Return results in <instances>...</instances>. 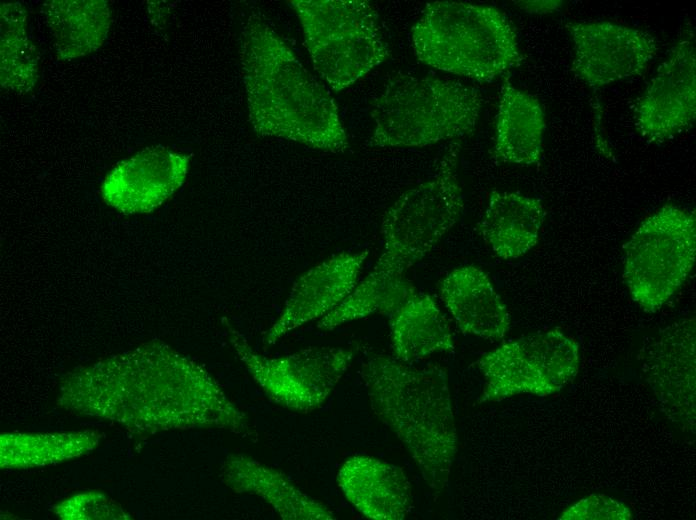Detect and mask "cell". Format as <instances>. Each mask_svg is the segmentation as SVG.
<instances>
[{
  "mask_svg": "<svg viewBox=\"0 0 696 520\" xmlns=\"http://www.w3.org/2000/svg\"><path fill=\"white\" fill-rule=\"evenodd\" d=\"M440 296L464 334L500 340L510 328V314L488 274L466 265L452 270L440 286Z\"/></svg>",
  "mask_w": 696,
  "mask_h": 520,
  "instance_id": "16",
  "label": "cell"
},
{
  "mask_svg": "<svg viewBox=\"0 0 696 520\" xmlns=\"http://www.w3.org/2000/svg\"><path fill=\"white\" fill-rule=\"evenodd\" d=\"M411 40L420 62L478 82L494 81L524 60L509 19L489 5L426 3Z\"/></svg>",
  "mask_w": 696,
  "mask_h": 520,
  "instance_id": "4",
  "label": "cell"
},
{
  "mask_svg": "<svg viewBox=\"0 0 696 520\" xmlns=\"http://www.w3.org/2000/svg\"><path fill=\"white\" fill-rule=\"evenodd\" d=\"M579 363L578 342L558 329L504 343L477 361L485 378L479 402L552 395L574 380Z\"/></svg>",
  "mask_w": 696,
  "mask_h": 520,
  "instance_id": "8",
  "label": "cell"
},
{
  "mask_svg": "<svg viewBox=\"0 0 696 520\" xmlns=\"http://www.w3.org/2000/svg\"><path fill=\"white\" fill-rule=\"evenodd\" d=\"M482 96L455 80L400 73L385 85L371 107L372 147H424L472 134Z\"/></svg>",
  "mask_w": 696,
  "mask_h": 520,
  "instance_id": "5",
  "label": "cell"
},
{
  "mask_svg": "<svg viewBox=\"0 0 696 520\" xmlns=\"http://www.w3.org/2000/svg\"><path fill=\"white\" fill-rule=\"evenodd\" d=\"M641 368L664 412L695 428V319L675 322L642 350Z\"/></svg>",
  "mask_w": 696,
  "mask_h": 520,
  "instance_id": "12",
  "label": "cell"
},
{
  "mask_svg": "<svg viewBox=\"0 0 696 520\" xmlns=\"http://www.w3.org/2000/svg\"><path fill=\"white\" fill-rule=\"evenodd\" d=\"M190 158L166 147H147L113 168L101 186L102 198L124 214L151 212L182 186Z\"/></svg>",
  "mask_w": 696,
  "mask_h": 520,
  "instance_id": "13",
  "label": "cell"
},
{
  "mask_svg": "<svg viewBox=\"0 0 696 520\" xmlns=\"http://www.w3.org/2000/svg\"><path fill=\"white\" fill-rule=\"evenodd\" d=\"M360 376L372 411L401 441L438 496L448 484L457 452L446 371L373 354L362 363Z\"/></svg>",
  "mask_w": 696,
  "mask_h": 520,
  "instance_id": "3",
  "label": "cell"
},
{
  "mask_svg": "<svg viewBox=\"0 0 696 520\" xmlns=\"http://www.w3.org/2000/svg\"><path fill=\"white\" fill-rule=\"evenodd\" d=\"M240 59L255 133L332 153L349 148L332 96L259 14L242 29Z\"/></svg>",
  "mask_w": 696,
  "mask_h": 520,
  "instance_id": "2",
  "label": "cell"
},
{
  "mask_svg": "<svg viewBox=\"0 0 696 520\" xmlns=\"http://www.w3.org/2000/svg\"><path fill=\"white\" fill-rule=\"evenodd\" d=\"M545 216L546 211L536 198L493 191L480 223V232L498 257L516 259L537 244Z\"/></svg>",
  "mask_w": 696,
  "mask_h": 520,
  "instance_id": "19",
  "label": "cell"
},
{
  "mask_svg": "<svg viewBox=\"0 0 696 520\" xmlns=\"http://www.w3.org/2000/svg\"><path fill=\"white\" fill-rule=\"evenodd\" d=\"M225 483L236 493L259 496L284 520H331L336 517L284 474L243 454L228 457L223 467Z\"/></svg>",
  "mask_w": 696,
  "mask_h": 520,
  "instance_id": "18",
  "label": "cell"
},
{
  "mask_svg": "<svg viewBox=\"0 0 696 520\" xmlns=\"http://www.w3.org/2000/svg\"><path fill=\"white\" fill-rule=\"evenodd\" d=\"M514 3L520 9L532 14H551L563 5V2L559 0L515 1Z\"/></svg>",
  "mask_w": 696,
  "mask_h": 520,
  "instance_id": "24",
  "label": "cell"
},
{
  "mask_svg": "<svg viewBox=\"0 0 696 520\" xmlns=\"http://www.w3.org/2000/svg\"><path fill=\"white\" fill-rule=\"evenodd\" d=\"M633 514L622 501L603 494H591L565 509L561 520H630Z\"/></svg>",
  "mask_w": 696,
  "mask_h": 520,
  "instance_id": "23",
  "label": "cell"
},
{
  "mask_svg": "<svg viewBox=\"0 0 696 520\" xmlns=\"http://www.w3.org/2000/svg\"><path fill=\"white\" fill-rule=\"evenodd\" d=\"M460 148V142H452L433 177L405 191L386 211L381 256L345 300L319 320V329L332 330L375 313L388 316L416 292L406 272L431 251L463 211Z\"/></svg>",
  "mask_w": 696,
  "mask_h": 520,
  "instance_id": "1",
  "label": "cell"
},
{
  "mask_svg": "<svg viewBox=\"0 0 696 520\" xmlns=\"http://www.w3.org/2000/svg\"><path fill=\"white\" fill-rule=\"evenodd\" d=\"M368 251L342 252L321 262L294 283L279 318L267 330L270 346L300 326L322 318L341 304L356 287Z\"/></svg>",
  "mask_w": 696,
  "mask_h": 520,
  "instance_id": "14",
  "label": "cell"
},
{
  "mask_svg": "<svg viewBox=\"0 0 696 520\" xmlns=\"http://www.w3.org/2000/svg\"><path fill=\"white\" fill-rule=\"evenodd\" d=\"M230 342L254 381L275 403L295 412L320 407L350 367L357 348L311 346L269 358L250 346L245 337L228 327Z\"/></svg>",
  "mask_w": 696,
  "mask_h": 520,
  "instance_id": "9",
  "label": "cell"
},
{
  "mask_svg": "<svg viewBox=\"0 0 696 520\" xmlns=\"http://www.w3.org/2000/svg\"><path fill=\"white\" fill-rule=\"evenodd\" d=\"M623 278L645 311L661 309L689 277L696 256L695 214L665 205L647 217L626 243Z\"/></svg>",
  "mask_w": 696,
  "mask_h": 520,
  "instance_id": "7",
  "label": "cell"
},
{
  "mask_svg": "<svg viewBox=\"0 0 696 520\" xmlns=\"http://www.w3.org/2000/svg\"><path fill=\"white\" fill-rule=\"evenodd\" d=\"M572 71L590 88L641 75L658 51L650 33L610 21L570 22Z\"/></svg>",
  "mask_w": 696,
  "mask_h": 520,
  "instance_id": "10",
  "label": "cell"
},
{
  "mask_svg": "<svg viewBox=\"0 0 696 520\" xmlns=\"http://www.w3.org/2000/svg\"><path fill=\"white\" fill-rule=\"evenodd\" d=\"M545 129V112L539 100L506 77L500 90L494 158L521 166L539 164Z\"/></svg>",
  "mask_w": 696,
  "mask_h": 520,
  "instance_id": "17",
  "label": "cell"
},
{
  "mask_svg": "<svg viewBox=\"0 0 696 520\" xmlns=\"http://www.w3.org/2000/svg\"><path fill=\"white\" fill-rule=\"evenodd\" d=\"M320 77L338 92L389 56L379 17L364 0H290Z\"/></svg>",
  "mask_w": 696,
  "mask_h": 520,
  "instance_id": "6",
  "label": "cell"
},
{
  "mask_svg": "<svg viewBox=\"0 0 696 520\" xmlns=\"http://www.w3.org/2000/svg\"><path fill=\"white\" fill-rule=\"evenodd\" d=\"M389 317L395 358L411 363L454 349L450 326L434 299L413 293Z\"/></svg>",
  "mask_w": 696,
  "mask_h": 520,
  "instance_id": "20",
  "label": "cell"
},
{
  "mask_svg": "<svg viewBox=\"0 0 696 520\" xmlns=\"http://www.w3.org/2000/svg\"><path fill=\"white\" fill-rule=\"evenodd\" d=\"M43 13L60 59L69 60L97 50L106 39L110 9L103 0H53Z\"/></svg>",
  "mask_w": 696,
  "mask_h": 520,
  "instance_id": "21",
  "label": "cell"
},
{
  "mask_svg": "<svg viewBox=\"0 0 696 520\" xmlns=\"http://www.w3.org/2000/svg\"><path fill=\"white\" fill-rule=\"evenodd\" d=\"M38 78V56L27 35V14L19 3L1 5V85L27 93Z\"/></svg>",
  "mask_w": 696,
  "mask_h": 520,
  "instance_id": "22",
  "label": "cell"
},
{
  "mask_svg": "<svg viewBox=\"0 0 696 520\" xmlns=\"http://www.w3.org/2000/svg\"><path fill=\"white\" fill-rule=\"evenodd\" d=\"M696 50L680 39L659 65L633 108L634 124L649 143H663L687 131L696 118Z\"/></svg>",
  "mask_w": 696,
  "mask_h": 520,
  "instance_id": "11",
  "label": "cell"
},
{
  "mask_svg": "<svg viewBox=\"0 0 696 520\" xmlns=\"http://www.w3.org/2000/svg\"><path fill=\"white\" fill-rule=\"evenodd\" d=\"M337 483L347 500L367 518L403 520L412 510V489L404 471L375 457L348 458L338 471Z\"/></svg>",
  "mask_w": 696,
  "mask_h": 520,
  "instance_id": "15",
  "label": "cell"
}]
</instances>
